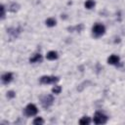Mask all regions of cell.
<instances>
[{"instance_id":"9c48e42d","label":"cell","mask_w":125,"mask_h":125,"mask_svg":"<svg viewBox=\"0 0 125 125\" xmlns=\"http://www.w3.org/2000/svg\"><path fill=\"white\" fill-rule=\"evenodd\" d=\"M46 58H47L48 60H50V61H54V60H56V59L58 58V53L55 52V51H50V52L46 55Z\"/></svg>"},{"instance_id":"e0dca14e","label":"cell","mask_w":125,"mask_h":125,"mask_svg":"<svg viewBox=\"0 0 125 125\" xmlns=\"http://www.w3.org/2000/svg\"><path fill=\"white\" fill-rule=\"evenodd\" d=\"M15 96H16V94H15V92H14V91H9V92L7 93V97H8V98H10V99H13Z\"/></svg>"},{"instance_id":"8fae6325","label":"cell","mask_w":125,"mask_h":125,"mask_svg":"<svg viewBox=\"0 0 125 125\" xmlns=\"http://www.w3.org/2000/svg\"><path fill=\"white\" fill-rule=\"evenodd\" d=\"M84 6H85L86 9H89V10H90V9L94 8V6H95V1H94V0H87V1L85 2Z\"/></svg>"},{"instance_id":"30bf717a","label":"cell","mask_w":125,"mask_h":125,"mask_svg":"<svg viewBox=\"0 0 125 125\" xmlns=\"http://www.w3.org/2000/svg\"><path fill=\"white\" fill-rule=\"evenodd\" d=\"M90 122H91V119L88 116H84L79 120V123L81 125H88V124H90Z\"/></svg>"},{"instance_id":"7a4b0ae2","label":"cell","mask_w":125,"mask_h":125,"mask_svg":"<svg viewBox=\"0 0 125 125\" xmlns=\"http://www.w3.org/2000/svg\"><path fill=\"white\" fill-rule=\"evenodd\" d=\"M92 31H93V35H94L95 37H100V36L104 35V31H105V28H104V26L103 24H101V23H96V24L93 26Z\"/></svg>"},{"instance_id":"ba28073f","label":"cell","mask_w":125,"mask_h":125,"mask_svg":"<svg viewBox=\"0 0 125 125\" xmlns=\"http://www.w3.org/2000/svg\"><path fill=\"white\" fill-rule=\"evenodd\" d=\"M42 61V56L40 54H35L32 58L29 59V62L31 63H34V62H40Z\"/></svg>"},{"instance_id":"7c38bea8","label":"cell","mask_w":125,"mask_h":125,"mask_svg":"<svg viewBox=\"0 0 125 125\" xmlns=\"http://www.w3.org/2000/svg\"><path fill=\"white\" fill-rule=\"evenodd\" d=\"M56 23H57V21H56V20H55V19H53V18H49V19H47V20H46V24H47L48 26H50V27L55 26V25H56Z\"/></svg>"},{"instance_id":"277c9868","label":"cell","mask_w":125,"mask_h":125,"mask_svg":"<svg viewBox=\"0 0 125 125\" xmlns=\"http://www.w3.org/2000/svg\"><path fill=\"white\" fill-rule=\"evenodd\" d=\"M53 102H54V98L52 95H46L41 98V104L44 108H48L50 105H52Z\"/></svg>"},{"instance_id":"5bb4252c","label":"cell","mask_w":125,"mask_h":125,"mask_svg":"<svg viewBox=\"0 0 125 125\" xmlns=\"http://www.w3.org/2000/svg\"><path fill=\"white\" fill-rule=\"evenodd\" d=\"M44 123V120L41 118V117H36L34 120H33V124L34 125H41Z\"/></svg>"},{"instance_id":"6da1fadb","label":"cell","mask_w":125,"mask_h":125,"mask_svg":"<svg viewBox=\"0 0 125 125\" xmlns=\"http://www.w3.org/2000/svg\"><path fill=\"white\" fill-rule=\"evenodd\" d=\"M108 117L106 115H104V113L102 112H99L97 111L94 115V118H93V121L95 124H104L106 121H107Z\"/></svg>"},{"instance_id":"4fadbf2b","label":"cell","mask_w":125,"mask_h":125,"mask_svg":"<svg viewBox=\"0 0 125 125\" xmlns=\"http://www.w3.org/2000/svg\"><path fill=\"white\" fill-rule=\"evenodd\" d=\"M83 27H84V25L83 24H79V25H76V26H74V27H68L67 29L68 30H70V31H72V30H75V31H81L82 29H83Z\"/></svg>"},{"instance_id":"ac0fdd59","label":"cell","mask_w":125,"mask_h":125,"mask_svg":"<svg viewBox=\"0 0 125 125\" xmlns=\"http://www.w3.org/2000/svg\"><path fill=\"white\" fill-rule=\"evenodd\" d=\"M5 18V7L4 5H1V19L3 20Z\"/></svg>"},{"instance_id":"2e32d148","label":"cell","mask_w":125,"mask_h":125,"mask_svg":"<svg viewBox=\"0 0 125 125\" xmlns=\"http://www.w3.org/2000/svg\"><path fill=\"white\" fill-rule=\"evenodd\" d=\"M61 91H62V87H61V86H55V87L52 89V92H53L54 94H60Z\"/></svg>"},{"instance_id":"8992f818","label":"cell","mask_w":125,"mask_h":125,"mask_svg":"<svg viewBox=\"0 0 125 125\" xmlns=\"http://www.w3.org/2000/svg\"><path fill=\"white\" fill-rule=\"evenodd\" d=\"M2 82L4 83V84H8V83H10L11 81H12V79H13V74L11 73V72H6V73H4L3 75H2Z\"/></svg>"},{"instance_id":"5b68a950","label":"cell","mask_w":125,"mask_h":125,"mask_svg":"<svg viewBox=\"0 0 125 125\" xmlns=\"http://www.w3.org/2000/svg\"><path fill=\"white\" fill-rule=\"evenodd\" d=\"M37 112H38V109H37L36 105L33 104H27L26 107L24 108V113H25L26 116H33V115H35Z\"/></svg>"},{"instance_id":"52a82bcc","label":"cell","mask_w":125,"mask_h":125,"mask_svg":"<svg viewBox=\"0 0 125 125\" xmlns=\"http://www.w3.org/2000/svg\"><path fill=\"white\" fill-rule=\"evenodd\" d=\"M107 62L109 64H117L119 62V57L116 55H111L108 59H107Z\"/></svg>"},{"instance_id":"9a60e30c","label":"cell","mask_w":125,"mask_h":125,"mask_svg":"<svg viewBox=\"0 0 125 125\" xmlns=\"http://www.w3.org/2000/svg\"><path fill=\"white\" fill-rule=\"evenodd\" d=\"M18 9H19V5L16 4V3L11 4V6H10V8H9V10H10L11 12H16V11H18Z\"/></svg>"},{"instance_id":"3957f363","label":"cell","mask_w":125,"mask_h":125,"mask_svg":"<svg viewBox=\"0 0 125 125\" xmlns=\"http://www.w3.org/2000/svg\"><path fill=\"white\" fill-rule=\"evenodd\" d=\"M60 79L57 76H49V75H44L40 77V83L41 84H52L58 82Z\"/></svg>"}]
</instances>
